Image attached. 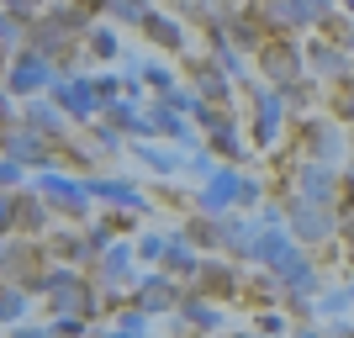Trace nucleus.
<instances>
[{"label": "nucleus", "instance_id": "obj_1", "mask_svg": "<svg viewBox=\"0 0 354 338\" xmlns=\"http://www.w3.org/2000/svg\"><path fill=\"white\" fill-rule=\"evenodd\" d=\"M333 233H339V222L328 217V206L296 196V206H291V238H301V243H323V238H333Z\"/></svg>", "mask_w": 354, "mask_h": 338}, {"label": "nucleus", "instance_id": "obj_2", "mask_svg": "<svg viewBox=\"0 0 354 338\" xmlns=\"http://www.w3.org/2000/svg\"><path fill=\"white\" fill-rule=\"evenodd\" d=\"M11 95H32V90H43V85H53V64L37 53V48H21L16 53V64H11Z\"/></svg>", "mask_w": 354, "mask_h": 338}, {"label": "nucleus", "instance_id": "obj_3", "mask_svg": "<svg viewBox=\"0 0 354 338\" xmlns=\"http://www.w3.org/2000/svg\"><path fill=\"white\" fill-rule=\"evenodd\" d=\"M43 291L53 296V312H74V307H85V312H95V301H85V280L74 275V270H48L43 275Z\"/></svg>", "mask_w": 354, "mask_h": 338}, {"label": "nucleus", "instance_id": "obj_4", "mask_svg": "<svg viewBox=\"0 0 354 338\" xmlns=\"http://www.w3.org/2000/svg\"><path fill=\"white\" fill-rule=\"evenodd\" d=\"M281 117H286V95L281 90H259L254 95V143L259 148L281 138Z\"/></svg>", "mask_w": 354, "mask_h": 338}, {"label": "nucleus", "instance_id": "obj_5", "mask_svg": "<svg viewBox=\"0 0 354 338\" xmlns=\"http://www.w3.org/2000/svg\"><path fill=\"white\" fill-rule=\"evenodd\" d=\"M37 191H43L48 201H59L64 212H69V217H80V212H85V201H90V191H85V185H74V180H64L59 169H43V180H37Z\"/></svg>", "mask_w": 354, "mask_h": 338}, {"label": "nucleus", "instance_id": "obj_6", "mask_svg": "<svg viewBox=\"0 0 354 338\" xmlns=\"http://www.w3.org/2000/svg\"><path fill=\"white\" fill-rule=\"evenodd\" d=\"M233 201H243V180H238L233 169H212V175H207V191H201V206L217 217V212H227Z\"/></svg>", "mask_w": 354, "mask_h": 338}, {"label": "nucleus", "instance_id": "obj_7", "mask_svg": "<svg viewBox=\"0 0 354 338\" xmlns=\"http://www.w3.org/2000/svg\"><path fill=\"white\" fill-rule=\"evenodd\" d=\"M53 101H59L69 117H95V111H101L95 79H69V85H53Z\"/></svg>", "mask_w": 354, "mask_h": 338}, {"label": "nucleus", "instance_id": "obj_8", "mask_svg": "<svg viewBox=\"0 0 354 338\" xmlns=\"http://www.w3.org/2000/svg\"><path fill=\"white\" fill-rule=\"evenodd\" d=\"M85 191H90V196H101V201L127 206V212H148L143 191H138V185H127V180H85Z\"/></svg>", "mask_w": 354, "mask_h": 338}, {"label": "nucleus", "instance_id": "obj_9", "mask_svg": "<svg viewBox=\"0 0 354 338\" xmlns=\"http://www.w3.org/2000/svg\"><path fill=\"white\" fill-rule=\"evenodd\" d=\"M259 64H265L270 79H281V85H296L301 53H296V48H286V43H275V48H259Z\"/></svg>", "mask_w": 354, "mask_h": 338}, {"label": "nucleus", "instance_id": "obj_10", "mask_svg": "<svg viewBox=\"0 0 354 338\" xmlns=\"http://www.w3.org/2000/svg\"><path fill=\"white\" fill-rule=\"evenodd\" d=\"M291 249H296V243L281 233V227H259V238H254V249H249V259H259L265 270H275Z\"/></svg>", "mask_w": 354, "mask_h": 338}, {"label": "nucleus", "instance_id": "obj_11", "mask_svg": "<svg viewBox=\"0 0 354 338\" xmlns=\"http://www.w3.org/2000/svg\"><path fill=\"white\" fill-rule=\"evenodd\" d=\"M159 265L169 270V275H201V259H196V249H191V233H185V238H169Z\"/></svg>", "mask_w": 354, "mask_h": 338}, {"label": "nucleus", "instance_id": "obj_12", "mask_svg": "<svg viewBox=\"0 0 354 338\" xmlns=\"http://www.w3.org/2000/svg\"><path fill=\"white\" fill-rule=\"evenodd\" d=\"M296 191L307 196V201H333V175H328V164L323 159H312V164H301V185Z\"/></svg>", "mask_w": 354, "mask_h": 338}, {"label": "nucleus", "instance_id": "obj_13", "mask_svg": "<svg viewBox=\"0 0 354 338\" xmlns=\"http://www.w3.org/2000/svg\"><path fill=\"white\" fill-rule=\"evenodd\" d=\"M0 148H6L11 159H21V164H48L43 133H37V127H32V133H6V138H0Z\"/></svg>", "mask_w": 354, "mask_h": 338}, {"label": "nucleus", "instance_id": "obj_14", "mask_svg": "<svg viewBox=\"0 0 354 338\" xmlns=\"http://www.w3.org/2000/svg\"><path fill=\"white\" fill-rule=\"evenodd\" d=\"M148 117H153V127H159L164 138H175L180 148H191V143H196V133L185 127V111H175V106H164V101H159L153 111H148Z\"/></svg>", "mask_w": 354, "mask_h": 338}, {"label": "nucleus", "instance_id": "obj_15", "mask_svg": "<svg viewBox=\"0 0 354 338\" xmlns=\"http://www.w3.org/2000/svg\"><path fill=\"white\" fill-rule=\"evenodd\" d=\"M270 275L281 280V285H291V291H312V265H307V259H301L296 249L286 254V259H281L275 270H270Z\"/></svg>", "mask_w": 354, "mask_h": 338}, {"label": "nucleus", "instance_id": "obj_16", "mask_svg": "<svg viewBox=\"0 0 354 338\" xmlns=\"http://www.w3.org/2000/svg\"><path fill=\"white\" fill-rule=\"evenodd\" d=\"M64 43H69V27H59L53 16H48L43 27H32V48H37L43 59H59V53H64Z\"/></svg>", "mask_w": 354, "mask_h": 338}, {"label": "nucleus", "instance_id": "obj_17", "mask_svg": "<svg viewBox=\"0 0 354 338\" xmlns=\"http://www.w3.org/2000/svg\"><path fill=\"white\" fill-rule=\"evenodd\" d=\"M138 301H143V312H164V307H175V285L164 275H153V280L138 285Z\"/></svg>", "mask_w": 354, "mask_h": 338}, {"label": "nucleus", "instance_id": "obj_18", "mask_svg": "<svg viewBox=\"0 0 354 338\" xmlns=\"http://www.w3.org/2000/svg\"><path fill=\"white\" fill-rule=\"evenodd\" d=\"M143 32L153 37V43H164V48H185V32H180V21H169V16H159V11H148V16H143Z\"/></svg>", "mask_w": 354, "mask_h": 338}, {"label": "nucleus", "instance_id": "obj_19", "mask_svg": "<svg viewBox=\"0 0 354 338\" xmlns=\"http://www.w3.org/2000/svg\"><path fill=\"white\" fill-rule=\"evenodd\" d=\"M27 127H37L43 138H59V133H64L59 101H53V106H48V101H32V111H27Z\"/></svg>", "mask_w": 354, "mask_h": 338}, {"label": "nucleus", "instance_id": "obj_20", "mask_svg": "<svg viewBox=\"0 0 354 338\" xmlns=\"http://www.w3.org/2000/svg\"><path fill=\"white\" fill-rule=\"evenodd\" d=\"M207 133H212V148H217L222 159H238V153H243V143L233 138V122H227V117H212Z\"/></svg>", "mask_w": 354, "mask_h": 338}, {"label": "nucleus", "instance_id": "obj_21", "mask_svg": "<svg viewBox=\"0 0 354 338\" xmlns=\"http://www.w3.org/2000/svg\"><path fill=\"white\" fill-rule=\"evenodd\" d=\"M196 90H201V101H227V69L212 64V69L196 74Z\"/></svg>", "mask_w": 354, "mask_h": 338}, {"label": "nucleus", "instance_id": "obj_22", "mask_svg": "<svg viewBox=\"0 0 354 338\" xmlns=\"http://www.w3.org/2000/svg\"><path fill=\"white\" fill-rule=\"evenodd\" d=\"M127 259H133V249H127V243L101 249V280H127Z\"/></svg>", "mask_w": 354, "mask_h": 338}, {"label": "nucleus", "instance_id": "obj_23", "mask_svg": "<svg viewBox=\"0 0 354 338\" xmlns=\"http://www.w3.org/2000/svg\"><path fill=\"white\" fill-rule=\"evenodd\" d=\"M286 11L296 16V27H317V21H328V11H333V6H328V0H286Z\"/></svg>", "mask_w": 354, "mask_h": 338}, {"label": "nucleus", "instance_id": "obj_24", "mask_svg": "<svg viewBox=\"0 0 354 338\" xmlns=\"http://www.w3.org/2000/svg\"><path fill=\"white\" fill-rule=\"evenodd\" d=\"M106 11L117 16V21H138V27H143V16H148V6L143 0H101Z\"/></svg>", "mask_w": 354, "mask_h": 338}, {"label": "nucleus", "instance_id": "obj_25", "mask_svg": "<svg viewBox=\"0 0 354 338\" xmlns=\"http://www.w3.org/2000/svg\"><path fill=\"white\" fill-rule=\"evenodd\" d=\"M21 312H27V296L16 291V285H6V291H0V323H16Z\"/></svg>", "mask_w": 354, "mask_h": 338}, {"label": "nucleus", "instance_id": "obj_26", "mask_svg": "<svg viewBox=\"0 0 354 338\" xmlns=\"http://www.w3.org/2000/svg\"><path fill=\"white\" fill-rule=\"evenodd\" d=\"M138 159H143L148 169H159V175H169V169H180V159H175V153H159V148H148V143H138Z\"/></svg>", "mask_w": 354, "mask_h": 338}, {"label": "nucleus", "instance_id": "obj_27", "mask_svg": "<svg viewBox=\"0 0 354 338\" xmlns=\"http://www.w3.org/2000/svg\"><path fill=\"white\" fill-rule=\"evenodd\" d=\"M180 317H185V323H196V328H217L222 317L212 307H201V301H180Z\"/></svg>", "mask_w": 354, "mask_h": 338}, {"label": "nucleus", "instance_id": "obj_28", "mask_svg": "<svg viewBox=\"0 0 354 338\" xmlns=\"http://www.w3.org/2000/svg\"><path fill=\"white\" fill-rule=\"evenodd\" d=\"M312 153H317L323 164L339 153V138H333V127H312Z\"/></svg>", "mask_w": 354, "mask_h": 338}, {"label": "nucleus", "instance_id": "obj_29", "mask_svg": "<svg viewBox=\"0 0 354 338\" xmlns=\"http://www.w3.org/2000/svg\"><path fill=\"white\" fill-rule=\"evenodd\" d=\"M90 53H95V59H117V37H111L106 27H95L90 32Z\"/></svg>", "mask_w": 354, "mask_h": 338}, {"label": "nucleus", "instance_id": "obj_30", "mask_svg": "<svg viewBox=\"0 0 354 338\" xmlns=\"http://www.w3.org/2000/svg\"><path fill=\"white\" fill-rule=\"evenodd\" d=\"M11 227H21V201H16V196H0V233H11Z\"/></svg>", "mask_w": 354, "mask_h": 338}, {"label": "nucleus", "instance_id": "obj_31", "mask_svg": "<svg viewBox=\"0 0 354 338\" xmlns=\"http://www.w3.org/2000/svg\"><path fill=\"white\" fill-rule=\"evenodd\" d=\"M16 37H21V21H16L11 11H0V53H11Z\"/></svg>", "mask_w": 354, "mask_h": 338}, {"label": "nucleus", "instance_id": "obj_32", "mask_svg": "<svg viewBox=\"0 0 354 338\" xmlns=\"http://www.w3.org/2000/svg\"><path fill=\"white\" fill-rule=\"evenodd\" d=\"M16 185H21V159L6 153V159H0V191H16Z\"/></svg>", "mask_w": 354, "mask_h": 338}, {"label": "nucleus", "instance_id": "obj_33", "mask_svg": "<svg viewBox=\"0 0 354 338\" xmlns=\"http://www.w3.org/2000/svg\"><path fill=\"white\" fill-rule=\"evenodd\" d=\"M138 69H143L148 85H159V95H164V90H175V74H169V69H159V64H138Z\"/></svg>", "mask_w": 354, "mask_h": 338}, {"label": "nucleus", "instance_id": "obj_34", "mask_svg": "<svg viewBox=\"0 0 354 338\" xmlns=\"http://www.w3.org/2000/svg\"><path fill=\"white\" fill-rule=\"evenodd\" d=\"M312 59H317V69H323V74H339V69H344V59H339V53H333L328 43L312 48Z\"/></svg>", "mask_w": 354, "mask_h": 338}, {"label": "nucleus", "instance_id": "obj_35", "mask_svg": "<svg viewBox=\"0 0 354 338\" xmlns=\"http://www.w3.org/2000/svg\"><path fill=\"white\" fill-rule=\"evenodd\" d=\"M122 90H127V79H111V74H101V79H95V95H101V106H106V101H117Z\"/></svg>", "mask_w": 354, "mask_h": 338}, {"label": "nucleus", "instance_id": "obj_36", "mask_svg": "<svg viewBox=\"0 0 354 338\" xmlns=\"http://www.w3.org/2000/svg\"><path fill=\"white\" fill-rule=\"evenodd\" d=\"M53 21L69 27V32H80V27H85V11H74V6H53Z\"/></svg>", "mask_w": 354, "mask_h": 338}, {"label": "nucleus", "instance_id": "obj_37", "mask_svg": "<svg viewBox=\"0 0 354 338\" xmlns=\"http://www.w3.org/2000/svg\"><path fill=\"white\" fill-rule=\"evenodd\" d=\"M201 280H207L212 291H227V285H233V275H227L222 265H201Z\"/></svg>", "mask_w": 354, "mask_h": 338}, {"label": "nucleus", "instance_id": "obj_38", "mask_svg": "<svg viewBox=\"0 0 354 338\" xmlns=\"http://www.w3.org/2000/svg\"><path fill=\"white\" fill-rule=\"evenodd\" d=\"M43 206H37V201H21V227H27V233H37V227H43Z\"/></svg>", "mask_w": 354, "mask_h": 338}, {"label": "nucleus", "instance_id": "obj_39", "mask_svg": "<svg viewBox=\"0 0 354 338\" xmlns=\"http://www.w3.org/2000/svg\"><path fill=\"white\" fill-rule=\"evenodd\" d=\"M90 249H95V254H101V249H111V222H95V227H90Z\"/></svg>", "mask_w": 354, "mask_h": 338}, {"label": "nucleus", "instance_id": "obj_40", "mask_svg": "<svg viewBox=\"0 0 354 338\" xmlns=\"http://www.w3.org/2000/svg\"><path fill=\"white\" fill-rule=\"evenodd\" d=\"M117 328H127V333H143V307H127V312H122V317H117Z\"/></svg>", "mask_w": 354, "mask_h": 338}, {"label": "nucleus", "instance_id": "obj_41", "mask_svg": "<svg viewBox=\"0 0 354 338\" xmlns=\"http://www.w3.org/2000/svg\"><path fill=\"white\" fill-rule=\"evenodd\" d=\"M53 333H59V338H80L85 323H80V317H53Z\"/></svg>", "mask_w": 354, "mask_h": 338}, {"label": "nucleus", "instance_id": "obj_42", "mask_svg": "<svg viewBox=\"0 0 354 338\" xmlns=\"http://www.w3.org/2000/svg\"><path fill=\"white\" fill-rule=\"evenodd\" d=\"M164 243H169V238H143L138 254H143V259H164Z\"/></svg>", "mask_w": 354, "mask_h": 338}, {"label": "nucleus", "instance_id": "obj_43", "mask_svg": "<svg viewBox=\"0 0 354 338\" xmlns=\"http://www.w3.org/2000/svg\"><path fill=\"white\" fill-rule=\"evenodd\" d=\"M0 6H6V11H11V16H32V11H37V6H43V0H0Z\"/></svg>", "mask_w": 354, "mask_h": 338}, {"label": "nucleus", "instance_id": "obj_44", "mask_svg": "<svg viewBox=\"0 0 354 338\" xmlns=\"http://www.w3.org/2000/svg\"><path fill=\"white\" fill-rule=\"evenodd\" d=\"M354 296H344V291H333V296H323V312H344Z\"/></svg>", "mask_w": 354, "mask_h": 338}, {"label": "nucleus", "instance_id": "obj_45", "mask_svg": "<svg viewBox=\"0 0 354 338\" xmlns=\"http://www.w3.org/2000/svg\"><path fill=\"white\" fill-rule=\"evenodd\" d=\"M254 222H259V227H281V206H265V212H259Z\"/></svg>", "mask_w": 354, "mask_h": 338}, {"label": "nucleus", "instance_id": "obj_46", "mask_svg": "<svg viewBox=\"0 0 354 338\" xmlns=\"http://www.w3.org/2000/svg\"><path fill=\"white\" fill-rule=\"evenodd\" d=\"M344 117H349V122H354V85H349V90H344Z\"/></svg>", "mask_w": 354, "mask_h": 338}, {"label": "nucleus", "instance_id": "obj_47", "mask_svg": "<svg viewBox=\"0 0 354 338\" xmlns=\"http://www.w3.org/2000/svg\"><path fill=\"white\" fill-rule=\"evenodd\" d=\"M16 338H48V333H37V328H21V333H16Z\"/></svg>", "mask_w": 354, "mask_h": 338}, {"label": "nucleus", "instance_id": "obj_48", "mask_svg": "<svg viewBox=\"0 0 354 338\" xmlns=\"http://www.w3.org/2000/svg\"><path fill=\"white\" fill-rule=\"evenodd\" d=\"M106 338H143V333H127V328H117V333H106Z\"/></svg>", "mask_w": 354, "mask_h": 338}, {"label": "nucleus", "instance_id": "obj_49", "mask_svg": "<svg viewBox=\"0 0 354 338\" xmlns=\"http://www.w3.org/2000/svg\"><path fill=\"white\" fill-rule=\"evenodd\" d=\"M296 338H317V333H312V328H301V333H296Z\"/></svg>", "mask_w": 354, "mask_h": 338}, {"label": "nucleus", "instance_id": "obj_50", "mask_svg": "<svg viewBox=\"0 0 354 338\" xmlns=\"http://www.w3.org/2000/svg\"><path fill=\"white\" fill-rule=\"evenodd\" d=\"M349 191H354V164H349Z\"/></svg>", "mask_w": 354, "mask_h": 338}, {"label": "nucleus", "instance_id": "obj_51", "mask_svg": "<svg viewBox=\"0 0 354 338\" xmlns=\"http://www.w3.org/2000/svg\"><path fill=\"white\" fill-rule=\"evenodd\" d=\"M349 48H354V43H349Z\"/></svg>", "mask_w": 354, "mask_h": 338}]
</instances>
